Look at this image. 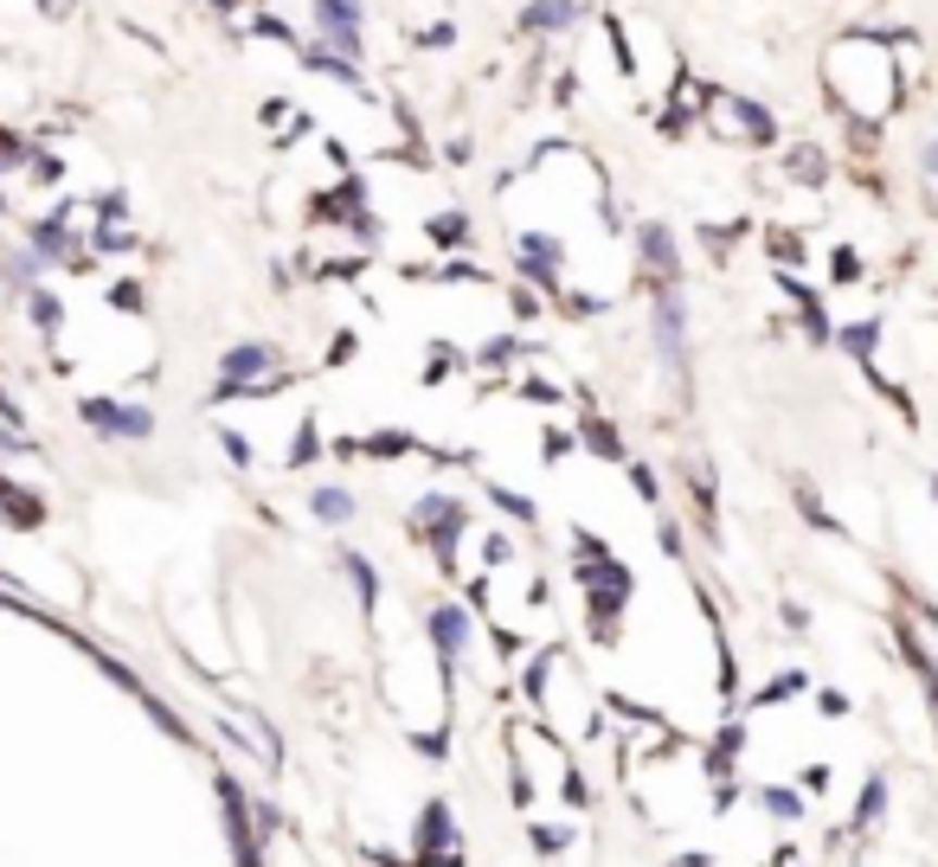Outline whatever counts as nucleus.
I'll return each mask as SVG.
<instances>
[{
  "label": "nucleus",
  "mask_w": 938,
  "mask_h": 867,
  "mask_svg": "<svg viewBox=\"0 0 938 867\" xmlns=\"http://www.w3.org/2000/svg\"><path fill=\"white\" fill-rule=\"evenodd\" d=\"M900 46H913V33L900 26H849L829 59H823V97L829 116H900L906 110V77H900Z\"/></svg>",
  "instance_id": "nucleus-1"
},
{
  "label": "nucleus",
  "mask_w": 938,
  "mask_h": 867,
  "mask_svg": "<svg viewBox=\"0 0 938 867\" xmlns=\"http://www.w3.org/2000/svg\"><path fill=\"white\" fill-rule=\"evenodd\" d=\"M412 533L425 540L437 578H463V540L476 533V514H470L463 495H450V489H425V495L412 502Z\"/></svg>",
  "instance_id": "nucleus-2"
},
{
  "label": "nucleus",
  "mask_w": 938,
  "mask_h": 867,
  "mask_svg": "<svg viewBox=\"0 0 938 867\" xmlns=\"http://www.w3.org/2000/svg\"><path fill=\"white\" fill-rule=\"evenodd\" d=\"M701 129H708L714 142H726V148H746V154H772V148H785L778 116H772L759 97H746V90H721V84H714V97H708Z\"/></svg>",
  "instance_id": "nucleus-3"
},
{
  "label": "nucleus",
  "mask_w": 938,
  "mask_h": 867,
  "mask_svg": "<svg viewBox=\"0 0 938 867\" xmlns=\"http://www.w3.org/2000/svg\"><path fill=\"white\" fill-rule=\"evenodd\" d=\"M688 257H681V231L668 218H637L630 225V289H681Z\"/></svg>",
  "instance_id": "nucleus-4"
},
{
  "label": "nucleus",
  "mask_w": 938,
  "mask_h": 867,
  "mask_svg": "<svg viewBox=\"0 0 938 867\" xmlns=\"http://www.w3.org/2000/svg\"><path fill=\"white\" fill-rule=\"evenodd\" d=\"M514 284L534 289L547 309L566 296V271H573V251H566V238L560 231H547V225H534V231H514Z\"/></svg>",
  "instance_id": "nucleus-5"
},
{
  "label": "nucleus",
  "mask_w": 938,
  "mask_h": 867,
  "mask_svg": "<svg viewBox=\"0 0 938 867\" xmlns=\"http://www.w3.org/2000/svg\"><path fill=\"white\" fill-rule=\"evenodd\" d=\"M309 39L348 65H366V0H309Z\"/></svg>",
  "instance_id": "nucleus-6"
},
{
  "label": "nucleus",
  "mask_w": 938,
  "mask_h": 867,
  "mask_svg": "<svg viewBox=\"0 0 938 867\" xmlns=\"http://www.w3.org/2000/svg\"><path fill=\"white\" fill-rule=\"evenodd\" d=\"M650 341L668 379L688 386V296L681 289H650Z\"/></svg>",
  "instance_id": "nucleus-7"
},
{
  "label": "nucleus",
  "mask_w": 938,
  "mask_h": 867,
  "mask_svg": "<svg viewBox=\"0 0 938 867\" xmlns=\"http://www.w3.org/2000/svg\"><path fill=\"white\" fill-rule=\"evenodd\" d=\"M425 643H432L437 655V675L443 681H457V668H463V655H470V643H476V617H470V604H432L425 611Z\"/></svg>",
  "instance_id": "nucleus-8"
},
{
  "label": "nucleus",
  "mask_w": 938,
  "mask_h": 867,
  "mask_svg": "<svg viewBox=\"0 0 938 867\" xmlns=\"http://www.w3.org/2000/svg\"><path fill=\"white\" fill-rule=\"evenodd\" d=\"M412 867H463V835H457V816L450 803L432 796L418 809V829H412Z\"/></svg>",
  "instance_id": "nucleus-9"
},
{
  "label": "nucleus",
  "mask_w": 938,
  "mask_h": 867,
  "mask_svg": "<svg viewBox=\"0 0 938 867\" xmlns=\"http://www.w3.org/2000/svg\"><path fill=\"white\" fill-rule=\"evenodd\" d=\"M708 97H714V84H708V77H695V72H681V65H675V77H668V97H662V110H655V129H662L668 142H681L688 129H701Z\"/></svg>",
  "instance_id": "nucleus-10"
},
{
  "label": "nucleus",
  "mask_w": 938,
  "mask_h": 867,
  "mask_svg": "<svg viewBox=\"0 0 938 867\" xmlns=\"http://www.w3.org/2000/svg\"><path fill=\"white\" fill-rule=\"evenodd\" d=\"M585 0H521V13H514V33L521 39H534V46H547V39H560V33H573V26H585Z\"/></svg>",
  "instance_id": "nucleus-11"
},
{
  "label": "nucleus",
  "mask_w": 938,
  "mask_h": 867,
  "mask_svg": "<svg viewBox=\"0 0 938 867\" xmlns=\"http://www.w3.org/2000/svg\"><path fill=\"white\" fill-rule=\"evenodd\" d=\"M778 289H785V302H791L803 341H810V348H829V341H836V322H829V309H823V289H810L797 271H778Z\"/></svg>",
  "instance_id": "nucleus-12"
},
{
  "label": "nucleus",
  "mask_w": 938,
  "mask_h": 867,
  "mask_svg": "<svg viewBox=\"0 0 938 867\" xmlns=\"http://www.w3.org/2000/svg\"><path fill=\"white\" fill-rule=\"evenodd\" d=\"M778 174H785L791 187L823 193V187L836 180V154H829L823 142H785V154H778Z\"/></svg>",
  "instance_id": "nucleus-13"
},
{
  "label": "nucleus",
  "mask_w": 938,
  "mask_h": 867,
  "mask_svg": "<svg viewBox=\"0 0 938 867\" xmlns=\"http://www.w3.org/2000/svg\"><path fill=\"white\" fill-rule=\"evenodd\" d=\"M880 335H887V315H862V322H836V341L829 348H842L849 361L862 366V373H874L880 366Z\"/></svg>",
  "instance_id": "nucleus-14"
},
{
  "label": "nucleus",
  "mask_w": 938,
  "mask_h": 867,
  "mask_svg": "<svg viewBox=\"0 0 938 867\" xmlns=\"http://www.w3.org/2000/svg\"><path fill=\"white\" fill-rule=\"evenodd\" d=\"M573 437L585 443V450H591V456H598V463H617V469L630 463V443H624V431H617V425H611L604 412H578Z\"/></svg>",
  "instance_id": "nucleus-15"
},
{
  "label": "nucleus",
  "mask_w": 938,
  "mask_h": 867,
  "mask_svg": "<svg viewBox=\"0 0 938 867\" xmlns=\"http://www.w3.org/2000/svg\"><path fill=\"white\" fill-rule=\"evenodd\" d=\"M521 361H534V348H527V335H521V328L489 335V341H476V348H470V366H476V373H514Z\"/></svg>",
  "instance_id": "nucleus-16"
},
{
  "label": "nucleus",
  "mask_w": 938,
  "mask_h": 867,
  "mask_svg": "<svg viewBox=\"0 0 938 867\" xmlns=\"http://www.w3.org/2000/svg\"><path fill=\"white\" fill-rule=\"evenodd\" d=\"M354 450H361L366 463H405V456H425L432 443H425L418 431H399V425H386V431L354 437Z\"/></svg>",
  "instance_id": "nucleus-17"
},
{
  "label": "nucleus",
  "mask_w": 938,
  "mask_h": 867,
  "mask_svg": "<svg viewBox=\"0 0 938 867\" xmlns=\"http://www.w3.org/2000/svg\"><path fill=\"white\" fill-rule=\"evenodd\" d=\"M84 418H90L97 431H110V437H148L154 431V418H148L142 405H116V399H90Z\"/></svg>",
  "instance_id": "nucleus-18"
},
{
  "label": "nucleus",
  "mask_w": 938,
  "mask_h": 867,
  "mask_svg": "<svg viewBox=\"0 0 938 867\" xmlns=\"http://www.w3.org/2000/svg\"><path fill=\"white\" fill-rule=\"evenodd\" d=\"M842 123V154L855 161V167H874L880 161V142H887V123L880 116H836Z\"/></svg>",
  "instance_id": "nucleus-19"
},
{
  "label": "nucleus",
  "mask_w": 938,
  "mask_h": 867,
  "mask_svg": "<svg viewBox=\"0 0 938 867\" xmlns=\"http://www.w3.org/2000/svg\"><path fill=\"white\" fill-rule=\"evenodd\" d=\"M675 476H681V489L695 495V520H701V527L714 533V527H721V495H714V469H708L701 456H688V463H681Z\"/></svg>",
  "instance_id": "nucleus-20"
},
{
  "label": "nucleus",
  "mask_w": 938,
  "mask_h": 867,
  "mask_svg": "<svg viewBox=\"0 0 938 867\" xmlns=\"http://www.w3.org/2000/svg\"><path fill=\"white\" fill-rule=\"evenodd\" d=\"M797 694H810V668H778L759 694H746V707L739 714H765V707H785V701H797Z\"/></svg>",
  "instance_id": "nucleus-21"
},
{
  "label": "nucleus",
  "mask_w": 938,
  "mask_h": 867,
  "mask_svg": "<svg viewBox=\"0 0 938 867\" xmlns=\"http://www.w3.org/2000/svg\"><path fill=\"white\" fill-rule=\"evenodd\" d=\"M887 803H893V784H887V771H867L862 796H855V816H849V829L855 835H874L880 829V816H887Z\"/></svg>",
  "instance_id": "nucleus-22"
},
{
  "label": "nucleus",
  "mask_w": 938,
  "mask_h": 867,
  "mask_svg": "<svg viewBox=\"0 0 938 867\" xmlns=\"http://www.w3.org/2000/svg\"><path fill=\"white\" fill-rule=\"evenodd\" d=\"M296 65H302L309 77H328V84H348V90H361V65H348V59L322 52L315 39H302V46H296Z\"/></svg>",
  "instance_id": "nucleus-23"
},
{
  "label": "nucleus",
  "mask_w": 938,
  "mask_h": 867,
  "mask_svg": "<svg viewBox=\"0 0 938 867\" xmlns=\"http://www.w3.org/2000/svg\"><path fill=\"white\" fill-rule=\"evenodd\" d=\"M309 514H315L322 527H348V520L361 514V502H354V489H341V482H315V489H309Z\"/></svg>",
  "instance_id": "nucleus-24"
},
{
  "label": "nucleus",
  "mask_w": 938,
  "mask_h": 867,
  "mask_svg": "<svg viewBox=\"0 0 938 867\" xmlns=\"http://www.w3.org/2000/svg\"><path fill=\"white\" fill-rule=\"evenodd\" d=\"M335 573L354 585V604L373 617V611H379V566H373L366 553H341V560H335Z\"/></svg>",
  "instance_id": "nucleus-25"
},
{
  "label": "nucleus",
  "mask_w": 938,
  "mask_h": 867,
  "mask_svg": "<svg viewBox=\"0 0 938 867\" xmlns=\"http://www.w3.org/2000/svg\"><path fill=\"white\" fill-rule=\"evenodd\" d=\"M765 257H772V271H803L810 264V238L791 231V225H765Z\"/></svg>",
  "instance_id": "nucleus-26"
},
{
  "label": "nucleus",
  "mask_w": 938,
  "mask_h": 867,
  "mask_svg": "<svg viewBox=\"0 0 938 867\" xmlns=\"http://www.w3.org/2000/svg\"><path fill=\"white\" fill-rule=\"evenodd\" d=\"M483 502L496 507L502 520H514V527H540V502L521 495V489H508V482H483Z\"/></svg>",
  "instance_id": "nucleus-27"
},
{
  "label": "nucleus",
  "mask_w": 938,
  "mask_h": 867,
  "mask_svg": "<svg viewBox=\"0 0 938 867\" xmlns=\"http://www.w3.org/2000/svg\"><path fill=\"white\" fill-rule=\"evenodd\" d=\"M752 803H759V809H765L778 829L803 822V791H797V784H759V791H752Z\"/></svg>",
  "instance_id": "nucleus-28"
},
{
  "label": "nucleus",
  "mask_w": 938,
  "mask_h": 867,
  "mask_svg": "<svg viewBox=\"0 0 938 867\" xmlns=\"http://www.w3.org/2000/svg\"><path fill=\"white\" fill-rule=\"evenodd\" d=\"M791 502H797V514H803V527H816V533H842V520L829 514V502L816 495V482H810V476H791Z\"/></svg>",
  "instance_id": "nucleus-29"
},
{
  "label": "nucleus",
  "mask_w": 938,
  "mask_h": 867,
  "mask_svg": "<svg viewBox=\"0 0 938 867\" xmlns=\"http://www.w3.org/2000/svg\"><path fill=\"white\" fill-rule=\"evenodd\" d=\"M425 238H432V251H450V257H463V244H470V213H432L425 218Z\"/></svg>",
  "instance_id": "nucleus-30"
},
{
  "label": "nucleus",
  "mask_w": 938,
  "mask_h": 867,
  "mask_svg": "<svg viewBox=\"0 0 938 867\" xmlns=\"http://www.w3.org/2000/svg\"><path fill=\"white\" fill-rule=\"evenodd\" d=\"M823 257H829V264H823V277H829V284H836V289H855V284H862V277H867L862 251H855V244H842V238H836V244H829Z\"/></svg>",
  "instance_id": "nucleus-31"
},
{
  "label": "nucleus",
  "mask_w": 938,
  "mask_h": 867,
  "mask_svg": "<svg viewBox=\"0 0 938 867\" xmlns=\"http://www.w3.org/2000/svg\"><path fill=\"white\" fill-rule=\"evenodd\" d=\"M463 366H470V354H463L457 341H432V348H425V366H418V379H425V386H443V379H450V373H463Z\"/></svg>",
  "instance_id": "nucleus-32"
},
{
  "label": "nucleus",
  "mask_w": 938,
  "mask_h": 867,
  "mask_svg": "<svg viewBox=\"0 0 938 867\" xmlns=\"http://www.w3.org/2000/svg\"><path fill=\"white\" fill-rule=\"evenodd\" d=\"M604 39H611V65H617V77H637V52H630V33H624L617 13H604Z\"/></svg>",
  "instance_id": "nucleus-33"
},
{
  "label": "nucleus",
  "mask_w": 938,
  "mask_h": 867,
  "mask_svg": "<svg viewBox=\"0 0 938 867\" xmlns=\"http://www.w3.org/2000/svg\"><path fill=\"white\" fill-rule=\"evenodd\" d=\"M624 482H630V489H637V495H643V502L662 514V476H655L643 456H630V463H624Z\"/></svg>",
  "instance_id": "nucleus-34"
},
{
  "label": "nucleus",
  "mask_w": 938,
  "mask_h": 867,
  "mask_svg": "<svg viewBox=\"0 0 938 867\" xmlns=\"http://www.w3.org/2000/svg\"><path fill=\"white\" fill-rule=\"evenodd\" d=\"M245 33H251V39H277V46H289V52H296V46H302V33H296V26H289L284 13H258V20H251V26H245Z\"/></svg>",
  "instance_id": "nucleus-35"
},
{
  "label": "nucleus",
  "mask_w": 938,
  "mask_h": 867,
  "mask_svg": "<svg viewBox=\"0 0 938 867\" xmlns=\"http://www.w3.org/2000/svg\"><path fill=\"white\" fill-rule=\"evenodd\" d=\"M315 456H322V425L302 418V431H296V443H289V469H309Z\"/></svg>",
  "instance_id": "nucleus-36"
},
{
  "label": "nucleus",
  "mask_w": 938,
  "mask_h": 867,
  "mask_svg": "<svg viewBox=\"0 0 938 867\" xmlns=\"http://www.w3.org/2000/svg\"><path fill=\"white\" fill-rule=\"evenodd\" d=\"M483 560H489V573H508L521 553H514V540H508L502 527H483Z\"/></svg>",
  "instance_id": "nucleus-37"
},
{
  "label": "nucleus",
  "mask_w": 938,
  "mask_h": 867,
  "mask_svg": "<svg viewBox=\"0 0 938 867\" xmlns=\"http://www.w3.org/2000/svg\"><path fill=\"white\" fill-rule=\"evenodd\" d=\"M508 315H514V328H527V322H540V315H547V302H540L534 289L508 284Z\"/></svg>",
  "instance_id": "nucleus-38"
},
{
  "label": "nucleus",
  "mask_w": 938,
  "mask_h": 867,
  "mask_svg": "<svg viewBox=\"0 0 938 867\" xmlns=\"http://www.w3.org/2000/svg\"><path fill=\"white\" fill-rule=\"evenodd\" d=\"M655 540H662V553H668V560H688V533H681V520H675V514H655Z\"/></svg>",
  "instance_id": "nucleus-39"
},
{
  "label": "nucleus",
  "mask_w": 938,
  "mask_h": 867,
  "mask_svg": "<svg viewBox=\"0 0 938 867\" xmlns=\"http://www.w3.org/2000/svg\"><path fill=\"white\" fill-rule=\"evenodd\" d=\"M412 46H418V52H450V46H457V26H450V20H437V26H425Z\"/></svg>",
  "instance_id": "nucleus-40"
},
{
  "label": "nucleus",
  "mask_w": 938,
  "mask_h": 867,
  "mask_svg": "<svg viewBox=\"0 0 938 867\" xmlns=\"http://www.w3.org/2000/svg\"><path fill=\"white\" fill-rule=\"evenodd\" d=\"M573 443H578L573 431H540V456H547V463H566V456H573Z\"/></svg>",
  "instance_id": "nucleus-41"
},
{
  "label": "nucleus",
  "mask_w": 938,
  "mask_h": 867,
  "mask_svg": "<svg viewBox=\"0 0 938 867\" xmlns=\"http://www.w3.org/2000/svg\"><path fill=\"white\" fill-rule=\"evenodd\" d=\"M354 348H361V335H354V328H335V341H328V366H348Z\"/></svg>",
  "instance_id": "nucleus-42"
},
{
  "label": "nucleus",
  "mask_w": 938,
  "mask_h": 867,
  "mask_svg": "<svg viewBox=\"0 0 938 867\" xmlns=\"http://www.w3.org/2000/svg\"><path fill=\"white\" fill-rule=\"evenodd\" d=\"M816 714H829V720H849V694H836V688H816Z\"/></svg>",
  "instance_id": "nucleus-43"
},
{
  "label": "nucleus",
  "mask_w": 938,
  "mask_h": 867,
  "mask_svg": "<svg viewBox=\"0 0 938 867\" xmlns=\"http://www.w3.org/2000/svg\"><path fill=\"white\" fill-rule=\"evenodd\" d=\"M573 103H578V77L560 72V77H553V110H573Z\"/></svg>",
  "instance_id": "nucleus-44"
},
{
  "label": "nucleus",
  "mask_w": 938,
  "mask_h": 867,
  "mask_svg": "<svg viewBox=\"0 0 938 867\" xmlns=\"http://www.w3.org/2000/svg\"><path fill=\"white\" fill-rule=\"evenodd\" d=\"M920 174L933 180V200H938V136H926V142H920Z\"/></svg>",
  "instance_id": "nucleus-45"
},
{
  "label": "nucleus",
  "mask_w": 938,
  "mask_h": 867,
  "mask_svg": "<svg viewBox=\"0 0 938 867\" xmlns=\"http://www.w3.org/2000/svg\"><path fill=\"white\" fill-rule=\"evenodd\" d=\"M803 791H810V796L829 791V765H823V758H816V765H803Z\"/></svg>",
  "instance_id": "nucleus-46"
},
{
  "label": "nucleus",
  "mask_w": 938,
  "mask_h": 867,
  "mask_svg": "<svg viewBox=\"0 0 938 867\" xmlns=\"http://www.w3.org/2000/svg\"><path fill=\"white\" fill-rule=\"evenodd\" d=\"M218 443H225V456H232V463H238V469H245V463H251V443H245V437H238V431H218Z\"/></svg>",
  "instance_id": "nucleus-47"
},
{
  "label": "nucleus",
  "mask_w": 938,
  "mask_h": 867,
  "mask_svg": "<svg viewBox=\"0 0 938 867\" xmlns=\"http://www.w3.org/2000/svg\"><path fill=\"white\" fill-rule=\"evenodd\" d=\"M39 13H52V20H72L77 0H39Z\"/></svg>",
  "instance_id": "nucleus-48"
},
{
  "label": "nucleus",
  "mask_w": 938,
  "mask_h": 867,
  "mask_svg": "<svg viewBox=\"0 0 938 867\" xmlns=\"http://www.w3.org/2000/svg\"><path fill=\"white\" fill-rule=\"evenodd\" d=\"M785 624H791L797 637H803V630H810V611H803V604H785Z\"/></svg>",
  "instance_id": "nucleus-49"
},
{
  "label": "nucleus",
  "mask_w": 938,
  "mask_h": 867,
  "mask_svg": "<svg viewBox=\"0 0 938 867\" xmlns=\"http://www.w3.org/2000/svg\"><path fill=\"white\" fill-rule=\"evenodd\" d=\"M668 867H714V855H675Z\"/></svg>",
  "instance_id": "nucleus-50"
},
{
  "label": "nucleus",
  "mask_w": 938,
  "mask_h": 867,
  "mask_svg": "<svg viewBox=\"0 0 938 867\" xmlns=\"http://www.w3.org/2000/svg\"><path fill=\"white\" fill-rule=\"evenodd\" d=\"M926 495H933V507H938V476H926Z\"/></svg>",
  "instance_id": "nucleus-51"
},
{
  "label": "nucleus",
  "mask_w": 938,
  "mask_h": 867,
  "mask_svg": "<svg viewBox=\"0 0 938 867\" xmlns=\"http://www.w3.org/2000/svg\"><path fill=\"white\" fill-rule=\"evenodd\" d=\"M874 7H880V0H874Z\"/></svg>",
  "instance_id": "nucleus-52"
}]
</instances>
